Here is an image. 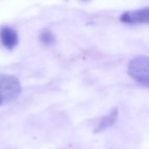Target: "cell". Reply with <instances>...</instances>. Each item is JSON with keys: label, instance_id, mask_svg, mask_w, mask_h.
Returning <instances> with one entry per match:
<instances>
[{"label": "cell", "instance_id": "obj_1", "mask_svg": "<svg viewBox=\"0 0 149 149\" xmlns=\"http://www.w3.org/2000/svg\"><path fill=\"white\" fill-rule=\"evenodd\" d=\"M128 72L134 80L149 87V57L138 56L131 60Z\"/></svg>", "mask_w": 149, "mask_h": 149}, {"label": "cell", "instance_id": "obj_2", "mask_svg": "<svg viewBox=\"0 0 149 149\" xmlns=\"http://www.w3.org/2000/svg\"><path fill=\"white\" fill-rule=\"evenodd\" d=\"M20 93V84L16 77L0 74V104L13 102Z\"/></svg>", "mask_w": 149, "mask_h": 149}, {"label": "cell", "instance_id": "obj_3", "mask_svg": "<svg viewBox=\"0 0 149 149\" xmlns=\"http://www.w3.org/2000/svg\"><path fill=\"white\" fill-rule=\"evenodd\" d=\"M121 20L127 24H149V7L125 12Z\"/></svg>", "mask_w": 149, "mask_h": 149}, {"label": "cell", "instance_id": "obj_4", "mask_svg": "<svg viewBox=\"0 0 149 149\" xmlns=\"http://www.w3.org/2000/svg\"><path fill=\"white\" fill-rule=\"evenodd\" d=\"M0 41L7 49H13L18 42V37L16 31L8 26H3L0 30Z\"/></svg>", "mask_w": 149, "mask_h": 149}, {"label": "cell", "instance_id": "obj_5", "mask_svg": "<svg viewBox=\"0 0 149 149\" xmlns=\"http://www.w3.org/2000/svg\"><path fill=\"white\" fill-rule=\"evenodd\" d=\"M117 109H113L109 114L106 115L105 117H103L101 119V121H100L99 125L97 126V129H96L95 132H101L103 130H105L106 128L112 126L115 123V121H117Z\"/></svg>", "mask_w": 149, "mask_h": 149}, {"label": "cell", "instance_id": "obj_6", "mask_svg": "<svg viewBox=\"0 0 149 149\" xmlns=\"http://www.w3.org/2000/svg\"><path fill=\"white\" fill-rule=\"evenodd\" d=\"M41 40L46 44L52 43V42H53V36L50 33H48V31H46V33H43L41 35Z\"/></svg>", "mask_w": 149, "mask_h": 149}]
</instances>
